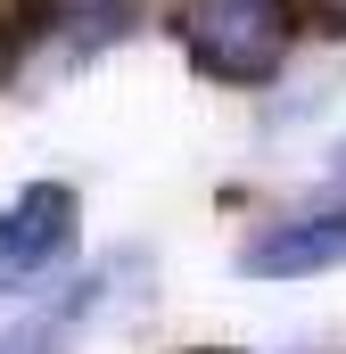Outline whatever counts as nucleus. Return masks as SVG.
<instances>
[{"label":"nucleus","instance_id":"obj_6","mask_svg":"<svg viewBox=\"0 0 346 354\" xmlns=\"http://www.w3.org/2000/svg\"><path fill=\"white\" fill-rule=\"evenodd\" d=\"M25 33H33V25H25V0H0V66L25 50Z\"/></svg>","mask_w":346,"mask_h":354},{"label":"nucleus","instance_id":"obj_7","mask_svg":"<svg viewBox=\"0 0 346 354\" xmlns=\"http://www.w3.org/2000/svg\"><path fill=\"white\" fill-rule=\"evenodd\" d=\"M313 8V25H330V33H346V0H305Z\"/></svg>","mask_w":346,"mask_h":354},{"label":"nucleus","instance_id":"obj_9","mask_svg":"<svg viewBox=\"0 0 346 354\" xmlns=\"http://www.w3.org/2000/svg\"><path fill=\"white\" fill-rule=\"evenodd\" d=\"M330 174H338V189H346V149H338V165H330Z\"/></svg>","mask_w":346,"mask_h":354},{"label":"nucleus","instance_id":"obj_2","mask_svg":"<svg viewBox=\"0 0 346 354\" xmlns=\"http://www.w3.org/2000/svg\"><path fill=\"white\" fill-rule=\"evenodd\" d=\"M75 239H83V206L66 181H25L8 206H0V297L17 288H42L75 264Z\"/></svg>","mask_w":346,"mask_h":354},{"label":"nucleus","instance_id":"obj_3","mask_svg":"<svg viewBox=\"0 0 346 354\" xmlns=\"http://www.w3.org/2000/svg\"><path fill=\"white\" fill-rule=\"evenodd\" d=\"M338 264H346V214H289V223H264L239 248L248 280H313Z\"/></svg>","mask_w":346,"mask_h":354},{"label":"nucleus","instance_id":"obj_8","mask_svg":"<svg viewBox=\"0 0 346 354\" xmlns=\"http://www.w3.org/2000/svg\"><path fill=\"white\" fill-rule=\"evenodd\" d=\"M66 8H91V17H116L124 0H66Z\"/></svg>","mask_w":346,"mask_h":354},{"label":"nucleus","instance_id":"obj_5","mask_svg":"<svg viewBox=\"0 0 346 354\" xmlns=\"http://www.w3.org/2000/svg\"><path fill=\"white\" fill-rule=\"evenodd\" d=\"M66 322L58 313H33V322H17V330H0V354H66Z\"/></svg>","mask_w":346,"mask_h":354},{"label":"nucleus","instance_id":"obj_4","mask_svg":"<svg viewBox=\"0 0 346 354\" xmlns=\"http://www.w3.org/2000/svg\"><path fill=\"white\" fill-rule=\"evenodd\" d=\"M149 288H157V256H149V248H124V256H107V264L58 305V322H66V330H83V322H140V313H149Z\"/></svg>","mask_w":346,"mask_h":354},{"label":"nucleus","instance_id":"obj_1","mask_svg":"<svg viewBox=\"0 0 346 354\" xmlns=\"http://www.w3.org/2000/svg\"><path fill=\"white\" fill-rule=\"evenodd\" d=\"M173 33H181L190 66L206 83L256 91V83H272L289 66L305 17H297V0H181L173 8Z\"/></svg>","mask_w":346,"mask_h":354},{"label":"nucleus","instance_id":"obj_10","mask_svg":"<svg viewBox=\"0 0 346 354\" xmlns=\"http://www.w3.org/2000/svg\"><path fill=\"white\" fill-rule=\"evenodd\" d=\"M198 354H231V346H198Z\"/></svg>","mask_w":346,"mask_h":354}]
</instances>
